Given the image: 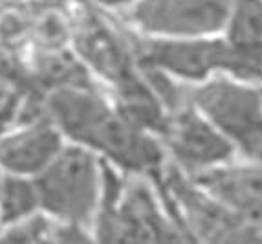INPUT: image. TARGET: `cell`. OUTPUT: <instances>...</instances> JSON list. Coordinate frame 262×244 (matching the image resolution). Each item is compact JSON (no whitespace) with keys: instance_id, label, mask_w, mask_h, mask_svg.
Returning <instances> with one entry per match:
<instances>
[{"instance_id":"cell-1","label":"cell","mask_w":262,"mask_h":244,"mask_svg":"<svg viewBox=\"0 0 262 244\" xmlns=\"http://www.w3.org/2000/svg\"><path fill=\"white\" fill-rule=\"evenodd\" d=\"M42 110L66 141L90 149L123 173L156 180L165 167L162 139L128 121L114 101L90 85L57 87L46 96Z\"/></svg>"},{"instance_id":"cell-2","label":"cell","mask_w":262,"mask_h":244,"mask_svg":"<svg viewBox=\"0 0 262 244\" xmlns=\"http://www.w3.org/2000/svg\"><path fill=\"white\" fill-rule=\"evenodd\" d=\"M92 230L99 240H189L172 217H167L147 176H121L103 160V186Z\"/></svg>"},{"instance_id":"cell-3","label":"cell","mask_w":262,"mask_h":244,"mask_svg":"<svg viewBox=\"0 0 262 244\" xmlns=\"http://www.w3.org/2000/svg\"><path fill=\"white\" fill-rule=\"evenodd\" d=\"M35 182L40 211L50 218L84 230L94 226L103 186V160L96 153L66 141Z\"/></svg>"},{"instance_id":"cell-4","label":"cell","mask_w":262,"mask_h":244,"mask_svg":"<svg viewBox=\"0 0 262 244\" xmlns=\"http://www.w3.org/2000/svg\"><path fill=\"white\" fill-rule=\"evenodd\" d=\"M184 99L231 141L236 153L262 164V87L216 74L184 87Z\"/></svg>"},{"instance_id":"cell-5","label":"cell","mask_w":262,"mask_h":244,"mask_svg":"<svg viewBox=\"0 0 262 244\" xmlns=\"http://www.w3.org/2000/svg\"><path fill=\"white\" fill-rule=\"evenodd\" d=\"M138 65L162 72L182 85H196L211 75L227 74L241 79L238 65L222 35L211 37H147L128 35Z\"/></svg>"},{"instance_id":"cell-6","label":"cell","mask_w":262,"mask_h":244,"mask_svg":"<svg viewBox=\"0 0 262 244\" xmlns=\"http://www.w3.org/2000/svg\"><path fill=\"white\" fill-rule=\"evenodd\" d=\"M158 178L165 182L167 204L170 211H176V224L189 240L262 242V231L246 224L176 166H165Z\"/></svg>"},{"instance_id":"cell-7","label":"cell","mask_w":262,"mask_h":244,"mask_svg":"<svg viewBox=\"0 0 262 244\" xmlns=\"http://www.w3.org/2000/svg\"><path fill=\"white\" fill-rule=\"evenodd\" d=\"M162 144L172 166L187 176L227 164L236 154L231 141L185 99L169 112Z\"/></svg>"},{"instance_id":"cell-8","label":"cell","mask_w":262,"mask_h":244,"mask_svg":"<svg viewBox=\"0 0 262 244\" xmlns=\"http://www.w3.org/2000/svg\"><path fill=\"white\" fill-rule=\"evenodd\" d=\"M231 0H136L128 18L147 37H211L226 26Z\"/></svg>"},{"instance_id":"cell-9","label":"cell","mask_w":262,"mask_h":244,"mask_svg":"<svg viewBox=\"0 0 262 244\" xmlns=\"http://www.w3.org/2000/svg\"><path fill=\"white\" fill-rule=\"evenodd\" d=\"M204 191L242 218L255 230L262 231V164L246 160L227 161L194 176H189Z\"/></svg>"},{"instance_id":"cell-10","label":"cell","mask_w":262,"mask_h":244,"mask_svg":"<svg viewBox=\"0 0 262 244\" xmlns=\"http://www.w3.org/2000/svg\"><path fill=\"white\" fill-rule=\"evenodd\" d=\"M66 138L46 114L0 132V169L9 174L35 178L61 153Z\"/></svg>"},{"instance_id":"cell-11","label":"cell","mask_w":262,"mask_h":244,"mask_svg":"<svg viewBox=\"0 0 262 244\" xmlns=\"http://www.w3.org/2000/svg\"><path fill=\"white\" fill-rule=\"evenodd\" d=\"M220 35L236 59L242 81L262 85V0H231Z\"/></svg>"},{"instance_id":"cell-12","label":"cell","mask_w":262,"mask_h":244,"mask_svg":"<svg viewBox=\"0 0 262 244\" xmlns=\"http://www.w3.org/2000/svg\"><path fill=\"white\" fill-rule=\"evenodd\" d=\"M40 211L35 178L4 173L0 184V228L11 226Z\"/></svg>"},{"instance_id":"cell-13","label":"cell","mask_w":262,"mask_h":244,"mask_svg":"<svg viewBox=\"0 0 262 244\" xmlns=\"http://www.w3.org/2000/svg\"><path fill=\"white\" fill-rule=\"evenodd\" d=\"M53 230V218L44 211L22 218L11 226L0 228V240H13V242H40L50 240Z\"/></svg>"},{"instance_id":"cell-14","label":"cell","mask_w":262,"mask_h":244,"mask_svg":"<svg viewBox=\"0 0 262 244\" xmlns=\"http://www.w3.org/2000/svg\"><path fill=\"white\" fill-rule=\"evenodd\" d=\"M17 101L18 97H15V94L9 90L8 85H4V81H0V132H4V125L17 110Z\"/></svg>"},{"instance_id":"cell-15","label":"cell","mask_w":262,"mask_h":244,"mask_svg":"<svg viewBox=\"0 0 262 244\" xmlns=\"http://www.w3.org/2000/svg\"><path fill=\"white\" fill-rule=\"evenodd\" d=\"M90 9H106V11H119L128 9L136 0H77Z\"/></svg>"},{"instance_id":"cell-16","label":"cell","mask_w":262,"mask_h":244,"mask_svg":"<svg viewBox=\"0 0 262 244\" xmlns=\"http://www.w3.org/2000/svg\"><path fill=\"white\" fill-rule=\"evenodd\" d=\"M2 176H4V171L0 169V184H2Z\"/></svg>"}]
</instances>
